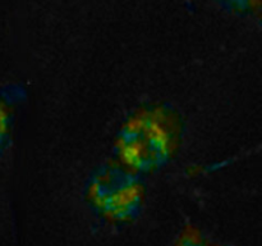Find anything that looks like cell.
I'll list each match as a JSON object with an SVG mask.
<instances>
[{"instance_id":"1","label":"cell","mask_w":262,"mask_h":246,"mask_svg":"<svg viewBox=\"0 0 262 246\" xmlns=\"http://www.w3.org/2000/svg\"><path fill=\"white\" fill-rule=\"evenodd\" d=\"M182 119L166 104L140 108L118 133V158L133 173H151L165 166L181 144Z\"/></svg>"},{"instance_id":"2","label":"cell","mask_w":262,"mask_h":246,"mask_svg":"<svg viewBox=\"0 0 262 246\" xmlns=\"http://www.w3.org/2000/svg\"><path fill=\"white\" fill-rule=\"evenodd\" d=\"M86 199L97 215L112 223L135 219L145 200L140 176L120 163L100 167L87 184Z\"/></svg>"},{"instance_id":"3","label":"cell","mask_w":262,"mask_h":246,"mask_svg":"<svg viewBox=\"0 0 262 246\" xmlns=\"http://www.w3.org/2000/svg\"><path fill=\"white\" fill-rule=\"evenodd\" d=\"M14 107L5 100H0V148L5 144L13 126Z\"/></svg>"},{"instance_id":"4","label":"cell","mask_w":262,"mask_h":246,"mask_svg":"<svg viewBox=\"0 0 262 246\" xmlns=\"http://www.w3.org/2000/svg\"><path fill=\"white\" fill-rule=\"evenodd\" d=\"M202 246H206V245H205V242H204V243H202Z\"/></svg>"}]
</instances>
